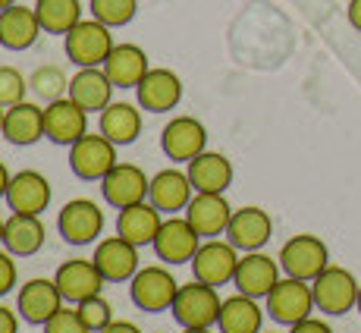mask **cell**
Wrapping results in <instances>:
<instances>
[{"mask_svg":"<svg viewBox=\"0 0 361 333\" xmlns=\"http://www.w3.org/2000/svg\"><path fill=\"white\" fill-rule=\"evenodd\" d=\"M220 333H261L264 327V308L252 296L235 293L230 299L220 302V317H217Z\"/></svg>","mask_w":361,"mask_h":333,"instance_id":"obj_29","label":"cell"},{"mask_svg":"<svg viewBox=\"0 0 361 333\" xmlns=\"http://www.w3.org/2000/svg\"><path fill=\"white\" fill-rule=\"evenodd\" d=\"M44 333H92V330L85 327V321L79 317V311L63 305V308L44 324Z\"/></svg>","mask_w":361,"mask_h":333,"instance_id":"obj_37","label":"cell"},{"mask_svg":"<svg viewBox=\"0 0 361 333\" xmlns=\"http://www.w3.org/2000/svg\"><path fill=\"white\" fill-rule=\"evenodd\" d=\"M189 179L195 192H220L224 195L233 183V164L230 157L217 155V151H201L195 161H189Z\"/></svg>","mask_w":361,"mask_h":333,"instance_id":"obj_30","label":"cell"},{"mask_svg":"<svg viewBox=\"0 0 361 333\" xmlns=\"http://www.w3.org/2000/svg\"><path fill=\"white\" fill-rule=\"evenodd\" d=\"M88 133V110H82L73 98H57L44 107V138L54 145H75Z\"/></svg>","mask_w":361,"mask_h":333,"instance_id":"obj_18","label":"cell"},{"mask_svg":"<svg viewBox=\"0 0 361 333\" xmlns=\"http://www.w3.org/2000/svg\"><path fill=\"white\" fill-rule=\"evenodd\" d=\"M4 114H6V107H0V135H4Z\"/></svg>","mask_w":361,"mask_h":333,"instance_id":"obj_46","label":"cell"},{"mask_svg":"<svg viewBox=\"0 0 361 333\" xmlns=\"http://www.w3.org/2000/svg\"><path fill=\"white\" fill-rule=\"evenodd\" d=\"M94 265L107 283H129L138 274V246L126 242L120 233L107 236L94 246Z\"/></svg>","mask_w":361,"mask_h":333,"instance_id":"obj_19","label":"cell"},{"mask_svg":"<svg viewBox=\"0 0 361 333\" xmlns=\"http://www.w3.org/2000/svg\"><path fill=\"white\" fill-rule=\"evenodd\" d=\"M44 224L38 220V214H13L6 217V230H4V248L13 258H32L44 248Z\"/></svg>","mask_w":361,"mask_h":333,"instance_id":"obj_26","label":"cell"},{"mask_svg":"<svg viewBox=\"0 0 361 333\" xmlns=\"http://www.w3.org/2000/svg\"><path fill=\"white\" fill-rule=\"evenodd\" d=\"M0 47H4V41H0Z\"/></svg>","mask_w":361,"mask_h":333,"instance_id":"obj_50","label":"cell"},{"mask_svg":"<svg viewBox=\"0 0 361 333\" xmlns=\"http://www.w3.org/2000/svg\"><path fill=\"white\" fill-rule=\"evenodd\" d=\"M135 13H138V0H92V16L101 19L110 29L132 23Z\"/></svg>","mask_w":361,"mask_h":333,"instance_id":"obj_34","label":"cell"},{"mask_svg":"<svg viewBox=\"0 0 361 333\" xmlns=\"http://www.w3.org/2000/svg\"><path fill=\"white\" fill-rule=\"evenodd\" d=\"M264 302H267V315L274 317L276 324H283V327H293V324L305 321V317H311V311L317 308L311 283L295 280V277H280V283L270 289Z\"/></svg>","mask_w":361,"mask_h":333,"instance_id":"obj_6","label":"cell"},{"mask_svg":"<svg viewBox=\"0 0 361 333\" xmlns=\"http://www.w3.org/2000/svg\"><path fill=\"white\" fill-rule=\"evenodd\" d=\"M75 311H79V317L85 321V327L92 333H101L110 321H114V305L104 299V296H92V299L79 302Z\"/></svg>","mask_w":361,"mask_h":333,"instance_id":"obj_35","label":"cell"},{"mask_svg":"<svg viewBox=\"0 0 361 333\" xmlns=\"http://www.w3.org/2000/svg\"><path fill=\"white\" fill-rule=\"evenodd\" d=\"M57 230L69 246H88L104 230V211L92 198H73L63 205L57 217Z\"/></svg>","mask_w":361,"mask_h":333,"instance_id":"obj_9","label":"cell"},{"mask_svg":"<svg viewBox=\"0 0 361 333\" xmlns=\"http://www.w3.org/2000/svg\"><path fill=\"white\" fill-rule=\"evenodd\" d=\"M35 13H38V23L47 35H66L75 23H82L79 0H38Z\"/></svg>","mask_w":361,"mask_h":333,"instance_id":"obj_32","label":"cell"},{"mask_svg":"<svg viewBox=\"0 0 361 333\" xmlns=\"http://www.w3.org/2000/svg\"><path fill=\"white\" fill-rule=\"evenodd\" d=\"M63 293H60L57 280H47V277H35V280L19 286V302L16 311L25 324H38L44 327L60 308H63Z\"/></svg>","mask_w":361,"mask_h":333,"instance_id":"obj_11","label":"cell"},{"mask_svg":"<svg viewBox=\"0 0 361 333\" xmlns=\"http://www.w3.org/2000/svg\"><path fill=\"white\" fill-rule=\"evenodd\" d=\"M261 333H276V330H261Z\"/></svg>","mask_w":361,"mask_h":333,"instance_id":"obj_49","label":"cell"},{"mask_svg":"<svg viewBox=\"0 0 361 333\" xmlns=\"http://www.w3.org/2000/svg\"><path fill=\"white\" fill-rule=\"evenodd\" d=\"M101 133L114 145H132L142 133V110L126 101H110L101 110Z\"/></svg>","mask_w":361,"mask_h":333,"instance_id":"obj_31","label":"cell"},{"mask_svg":"<svg viewBox=\"0 0 361 333\" xmlns=\"http://www.w3.org/2000/svg\"><path fill=\"white\" fill-rule=\"evenodd\" d=\"M161 224H164V214L145 198L138 205L123 207L120 217H116V233L126 242H132V246L142 248V246H154V236L161 233Z\"/></svg>","mask_w":361,"mask_h":333,"instance_id":"obj_23","label":"cell"},{"mask_svg":"<svg viewBox=\"0 0 361 333\" xmlns=\"http://www.w3.org/2000/svg\"><path fill=\"white\" fill-rule=\"evenodd\" d=\"M114 82L107 79L101 66H88V69H79V73L69 79V98L79 104L82 110L88 114H101L104 107L114 98Z\"/></svg>","mask_w":361,"mask_h":333,"instance_id":"obj_25","label":"cell"},{"mask_svg":"<svg viewBox=\"0 0 361 333\" xmlns=\"http://www.w3.org/2000/svg\"><path fill=\"white\" fill-rule=\"evenodd\" d=\"M29 85L35 88V95H38V98H44L47 104L57 101V98H66V92H69L66 73L60 66H51V63L35 69L32 79H29Z\"/></svg>","mask_w":361,"mask_h":333,"instance_id":"obj_33","label":"cell"},{"mask_svg":"<svg viewBox=\"0 0 361 333\" xmlns=\"http://www.w3.org/2000/svg\"><path fill=\"white\" fill-rule=\"evenodd\" d=\"M10 170H6V164L0 161V198H6V189H10Z\"/></svg>","mask_w":361,"mask_h":333,"instance_id":"obj_43","label":"cell"},{"mask_svg":"<svg viewBox=\"0 0 361 333\" xmlns=\"http://www.w3.org/2000/svg\"><path fill=\"white\" fill-rule=\"evenodd\" d=\"M101 333H142V330H138V324H132V321H110Z\"/></svg>","mask_w":361,"mask_h":333,"instance_id":"obj_41","label":"cell"},{"mask_svg":"<svg viewBox=\"0 0 361 333\" xmlns=\"http://www.w3.org/2000/svg\"><path fill=\"white\" fill-rule=\"evenodd\" d=\"M54 280H57L60 293H63V299L69 305H79V302L92 299V296H101L104 283H107L92 258H69V261H63V265L57 267V274H54Z\"/></svg>","mask_w":361,"mask_h":333,"instance_id":"obj_15","label":"cell"},{"mask_svg":"<svg viewBox=\"0 0 361 333\" xmlns=\"http://www.w3.org/2000/svg\"><path fill=\"white\" fill-rule=\"evenodd\" d=\"M116 164V145L104 133H85L75 145H69V166L85 183H101Z\"/></svg>","mask_w":361,"mask_h":333,"instance_id":"obj_7","label":"cell"},{"mask_svg":"<svg viewBox=\"0 0 361 333\" xmlns=\"http://www.w3.org/2000/svg\"><path fill=\"white\" fill-rule=\"evenodd\" d=\"M358 286L355 274L339 265H327L321 274L311 280V293H314V305L324 315H345V311L355 308L358 302Z\"/></svg>","mask_w":361,"mask_h":333,"instance_id":"obj_2","label":"cell"},{"mask_svg":"<svg viewBox=\"0 0 361 333\" xmlns=\"http://www.w3.org/2000/svg\"><path fill=\"white\" fill-rule=\"evenodd\" d=\"M148 189H151V179L145 176V170L135 164H116L114 170L101 179V195L110 207H116V211L145 201L148 198Z\"/></svg>","mask_w":361,"mask_h":333,"instance_id":"obj_14","label":"cell"},{"mask_svg":"<svg viewBox=\"0 0 361 333\" xmlns=\"http://www.w3.org/2000/svg\"><path fill=\"white\" fill-rule=\"evenodd\" d=\"M176 293H179L176 277H173L166 267H161V265L138 267V274L129 280L132 302H135V308L148 311V315L170 311L173 302H176Z\"/></svg>","mask_w":361,"mask_h":333,"instance_id":"obj_3","label":"cell"},{"mask_svg":"<svg viewBox=\"0 0 361 333\" xmlns=\"http://www.w3.org/2000/svg\"><path fill=\"white\" fill-rule=\"evenodd\" d=\"M349 23L361 32V0H352V4H349Z\"/></svg>","mask_w":361,"mask_h":333,"instance_id":"obj_42","label":"cell"},{"mask_svg":"<svg viewBox=\"0 0 361 333\" xmlns=\"http://www.w3.org/2000/svg\"><path fill=\"white\" fill-rule=\"evenodd\" d=\"M25 92H29V79L13 66H0V107L25 101Z\"/></svg>","mask_w":361,"mask_h":333,"instance_id":"obj_36","label":"cell"},{"mask_svg":"<svg viewBox=\"0 0 361 333\" xmlns=\"http://www.w3.org/2000/svg\"><path fill=\"white\" fill-rule=\"evenodd\" d=\"M280 261L270 258L264 252H245L239 258V267H235L233 286L235 293L252 296V299H267V293L280 283Z\"/></svg>","mask_w":361,"mask_h":333,"instance_id":"obj_12","label":"cell"},{"mask_svg":"<svg viewBox=\"0 0 361 333\" xmlns=\"http://www.w3.org/2000/svg\"><path fill=\"white\" fill-rule=\"evenodd\" d=\"M4 230H6V220L0 217V246H4Z\"/></svg>","mask_w":361,"mask_h":333,"instance_id":"obj_45","label":"cell"},{"mask_svg":"<svg viewBox=\"0 0 361 333\" xmlns=\"http://www.w3.org/2000/svg\"><path fill=\"white\" fill-rule=\"evenodd\" d=\"M114 51V35L110 25H104L101 19H82L66 32V57L73 60L79 69L88 66H104V60Z\"/></svg>","mask_w":361,"mask_h":333,"instance_id":"obj_4","label":"cell"},{"mask_svg":"<svg viewBox=\"0 0 361 333\" xmlns=\"http://www.w3.org/2000/svg\"><path fill=\"white\" fill-rule=\"evenodd\" d=\"M201 246V236L195 233V226L189 224L185 217H176V214H170V217L161 224V233L154 236V255L166 265H192V258H195Z\"/></svg>","mask_w":361,"mask_h":333,"instance_id":"obj_10","label":"cell"},{"mask_svg":"<svg viewBox=\"0 0 361 333\" xmlns=\"http://www.w3.org/2000/svg\"><path fill=\"white\" fill-rule=\"evenodd\" d=\"M44 135V110L32 101H19L4 114V138L10 145H35Z\"/></svg>","mask_w":361,"mask_h":333,"instance_id":"obj_28","label":"cell"},{"mask_svg":"<svg viewBox=\"0 0 361 333\" xmlns=\"http://www.w3.org/2000/svg\"><path fill=\"white\" fill-rule=\"evenodd\" d=\"M16 0H0V10H6V6H13Z\"/></svg>","mask_w":361,"mask_h":333,"instance_id":"obj_47","label":"cell"},{"mask_svg":"<svg viewBox=\"0 0 361 333\" xmlns=\"http://www.w3.org/2000/svg\"><path fill=\"white\" fill-rule=\"evenodd\" d=\"M239 258V248L230 239H204L192 258V277L207 286H226V283H233Z\"/></svg>","mask_w":361,"mask_h":333,"instance_id":"obj_8","label":"cell"},{"mask_svg":"<svg viewBox=\"0 0 361 333\" xmlns=\"http://www.w3.org/2000/svg\"><path fill=\"white\" fill-rule=\"evenodd\" d=\"M270 236H274V220H270V214L264 211V207L248 205V207L233 211L230 226H226V239H230L242 255L261 252V248L270 242Z\"/></svg>","mask_w":361,"mask_h":333,"instance_id":"obj_16","label":"cell"},{"mask_svg":"<svg viewBox=\"0 0 361 333\" xmlns=\"http://www.w3.org/2000/svg\"><path fill=\"white\" fill-rule=\"evenodd\" d=\"M138 107L148 110V114H166V110H173L183 98V82H179V75L173 73V69H148L145 73V79L138 82Z\"/></svg>","mask_w":361,"mask_h":333,"instance_id":"obj_21","label":"cell"},{"mask_svg":"<svg viewBox=\"0 0 361 333\" xmlns=\"http://www.w3.org/2000/svg\"><path fill=\"white\" fill-rule=\"evenodd\" d=\"M289 333H333V327L327 321H321V317H305V321L293 324Z\"/></svg>","mask_w":361,"mask_h":333,"instance_id":"obj_39","label":"cell"},{"mask_svg":"<svg viewBox=\"0 0 361 333\" xmlns=\"http://www.w3.org/2000/svg\"><path fill=\"white\" fill-rule=\"evenodd\" d=\"M16 261H13L10 252H0V296H6L13 286H16Z\"/></svg>","mask_w":361,"mask_h":333,"instance_id":"obj_38","label":"cell"},{"mask_svg":"<svg viewBox=\"0 0 361 333\" xmlns=\"http://www.w3.org/2000/svg\"><path fill=\"white\" fill-rule=\"evenodd\" d=\"M183 333H211V327H183Z\"/></svg>","mask_w":361,"mask_h":333,"instance_id":"obj_44","label":"cell"},{"mask_svg":"<svg viewBox=\"0 0 361 333\" xmlns=\"http://www.w3.org/2000/svg\"><path fill=\"white\" fill-rule=\"evenodd\" d=\"M280 267L286 277H295V280H314L324 267L330 265V248L321 236L311 233H298L289 242H283L280 248Z\"/></svg>","mask_w":361,"mask_h":333,"instance_id":"obj_5","label":"cell"},{"mask_svg":"<svg viewBox=\"0 0 361 333\" xmlns=\"http://www.w3.org/2000/svg\"><path fill=\"white\" fill-rule=\"evenodd\" d=\"M19 330V315L6 305H0V333H16Z\"/></svg>","mask_w":361,"mask_h":333,"instance_id":"obj_40","label":"cell"},{"mask_svg":"<svg viewBox=\"0 0 361 333\" xmlns=\"http://www.w3.org/2000/svg\"><path fill=\"white\" fill-rule=\"evenodd\" d=\"M44 32L38 23V13L35 6H23L13 4L6 10H0V41L10 51H29V47L38 41V35Z\"/></svg>","mask_w":361,"mask_h":333,"instance_id":"obj_24","label":"cell"},{"mask_svg":"<svg viewBox=\"0 0 361 333\" xmlns=\"http://www.w3.org/2000/svg\"><path fill=\"white\" fill-rule=\"evenodd\" d=\"M161 148L170 161L189 164L201 151H207V129L195 116H173L161 133Z\"/></svg>","mask_w":361,"mask_h":333,"instance_id":"obj_13","label":"cell"},{"mask_svg":"<svg viewBox=\"0 0 361 333\" xmlns=\"http://www.w3.org/2000/svg\"><path fill=\"white\" fill-rule=\"evenodd\" d=\"M6 205L13 214H41L51 205V183L38 170H19L13 173L10 189H6Z\"/></svg>","mask_w":361,"mask_h":333,"instance_id":"obj_22","label":"cell"},{"mask_svg":"<svg viewBox=\"0 0 361 333\" xmlns=\"http://www.w3.org/2000/svg\"><path fill=\"white\" fill-rule=\"evenodd\" d=\"M355 311L361 315V286H358V302H355Z\"/></svg>","mask_w":361,"mask_h":333,"instance_id":"obj_48","label":"cell"},{"mask_svg":"<svg viewBox=\"0 0 361 333\" xmlns=\"http://www.w3.org/2000/svg\"><path fill=\"white\" fill-rule=\"evenodd\" d=\"M192 195H195V186H192L189 173L176 170V166H166V170L151 176V189L148 201L157 207L161 214H179L189 207Z\"/></svg>","mask_w":361,"mask_h":333,"instance_id":"obj_20","label":"cell"},{"mask_svg":"<svg viewBox=\"0 0 361 333\" xmlns=\"http://www.w3.org/2000/svg\"><path fill=\"white\" fill-rule=\"evenodd\" d=\"M104 73L116 88H138V82L148 73V54L138 44H114L110 57L104 60Z\"/></svg>","mask_w":361,"mask_h":333,"instance_id":"obj_27","label":"cell"},{"mask_svg":"<svg viewBox=\"0 0 361 333\" xmlns=\"http://www.w3.org/2000/svg\"><path fill=\"white\" fill-rule=\"evenodd\" d=\"M233 207L220 192H195L185 207V220L195 226V233L201 239H217V236H226V226H230Z\"/></svg>","mask_w":361,"mask_h":333,"instance_id":"obj_17","label":"cell"},{"mask_svg":"<svg viewBox=\"0 0 361 333\" xmlns=\"http://www.w3.org/2000/svg\"><path fill=\"white\" fill-rule=\"evenodd\" d=\"M220 296L217 286H207L192 277V283H179V293L176 302H173V321L179 327H217V317H220Z\"/></svg>","mask_w":361,"mask_h":333,"instance_id":"obj_1","label":"cell"}]
</instances>
